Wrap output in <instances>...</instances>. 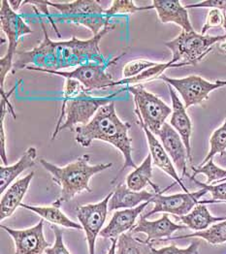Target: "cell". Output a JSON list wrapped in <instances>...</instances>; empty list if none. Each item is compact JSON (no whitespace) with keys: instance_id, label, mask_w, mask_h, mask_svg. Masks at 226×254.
<instances>
[{"instance_id":"cell-1","label":"cell","mask_w":226,"mask_h":254,"mask_svg":"<svg viewBox=\"0 0 226 254\" xmlns=\"http://www.w3.org/2000/svg\"><path fill=\"white\" fill-rule=\"evenodd\" d=\"M115 27V24L109 23L97 35L88 40H80L73 36L68 41L54 42L42 22L44 39L31 51L17 52L12 73L15 74L28 66L61 71L64 68L86 64H106L99 50V43Z\"/></svg>"},{"instance_id":"cell-2","label":"cell","mask_w":226,"mask_h":254,"mask_svg":"<svg viewBox=\"0 0 226 254\" xmlns=\"http://www.w3.org/2000/svg\"><path fill=\"white\" fill-rule=\"evenodd\" d=\"M130 128L131 125L129 123L122 122L118 117L115 101L101 107L87 125L75 128V140L82 147L87 148L94 140H99L113 145L123 153L124 166L112 181V185L117 182L120 175L126 168H137L132 158V139L128 136Z\"/></svg>"},{"instance_id":"cell-3","label":"cell","mask_w":226,"mask_h":254,"mask_svg":"<svg viewBox=\"0 0 226 254\" xmlns=\"http://www.w3.org/2000/svg\"><path fill=\"white\" fill-rule=\"evenodd\" d=\"M119 94V91L105 97H94L90 95L81 83L73 79H65L61 115L57 127L53 133L52 140L64 129L75 130L77 125H87L97 111L112 101Z\"/></svg>"},{"instance_id":"cell-4","label":"cell","mask_w":226,"mask_h":254,"mask_svg":"<svg viewBox=\"0 0 226 254\" xmlns=\"http://www.w3.org/2000/svg\"><path fill=\"white\" fill-rule=\"evenodd\" d=\"M89 159L90 156L88 154H83L64 167L57 166L43 158L39 159L43 168L52 175L53 181L62 189L60 197L53 203L55 207L61 208L63 203L69 202L83 191L90 193L92 191L89 188L90 179L113 166L112 162L89 165Z\"/></svg>"},{"instance_id":"cell-5","label":"cell","mask_w":226,"mask_h":254,"mask_svg":"<svg viewBox=\"0 0 226 254\" xmlns=\"http://www.w3.org/2000/svg\"><path fill=\"white\" fill-rule=\"evenodd\" d=\"M226 39V35L210 36L202 35L197 32H186L182 30L180 35L175 39L165 42L173 54L172 64H185L196 65L199 64L210 52L214 49V45Z\"/></svg>"},{"instance_id":"cell-6","label":"cell","mask_w":226,"mask_h":254,"mask_svg":"<svg viewBox=\"0 0 226 254\" xmlns=\"http://www.w3.org/2000/svg\"><path fill=\"white\" fill-rule=\"evenodd\" d=\"M1 29L8 39V49L6 55L0 60V85L1 95L4 91V81L7 74L13 71L14 59L17 54V48L21 37L26 34H31L32 29L25 23L20 15L15 12L7 0L1 1L0 9Z\"/></svg>"},{"instance_id":"cell-7","label":"cell","mask_w":226,"mask_h":254,"mask_svg":"<svg viewBox=\"0 0 226 254\" xmlns=\"http://www.w3.org/2000/svg\"><path fill=\"white\" fill-rule=\"evenodd\" d=\"M47 5L60 11L67 21L89 28L94 36L110 23V17L105 15V10L96 0H76L64 3L47 1Z\"/></svg>"},{"instance_id":"cell-8","label":"cell","mask_w":226,"mask_h":254,"mask_svg":"<svg viewBox=\"0 0 226 254\" xmlns=\"http://www.w3.org/2000/svg\"><path fill=\"white\" fill-rule=\"evenodd\" d=\"M116 58L114 61L106 64H86L79 67L72 71H56L50 69H44L38 67L28 66L26 69L30 71H38L43 73H49L63 77L64 79H73L78 81L82 84V86L88 91L98 90V89H105L108 87H112L117 85V82H115L112 76L107 72L108 66L112 64H117V62L124 56Z\"/></svg>"},{"instance_id":"cell-9","label":"cell","mask_w":226,"mask_h":254,"mask_svg":"<svg viewBox=\"0 0 226 254\" xmlns=\"http://www.w3.org/2000/svg\"><path fill=\"white\" fill-rule=\"evenodd\" d=\"M123 90H128L133 95L135 109L139 111L146 127L156 135L164 125L166 119L172 114V108L156 95L145 89L143 85H126Z\"/></svg>"},{"instance_id":"cell-10","label":"cell","mask_w":226,"mask_h":254,"mask_svg":"<svg viewBox=\"0 0 226 254\" xmlns=\"http://www.w3.org/2000/svg\"><path fill=\"white\" fill-rule=\"evenodd\" d=\"M177 183L175 182L172 186H169L163 190L155 194V196L151 200V203L154 204V207L151 212L144 214L146 218L157 212L170 213L175 215L176 217L184 216L191 212L196 205L202 204L201 203L202 201H199V200L208 192L205 189H201L200 190L195 191V192H188V193L185 192V193H178L173 195L162 194L168 190H170Z\"/></svg>"},{"instance_id":"cell-11","label":"cell","mask_w":226,"mask_h":254,"mask_svg":"<svg viewBox=\"0 0 226 254\" xmlns=\"http://www.w3.org/2000/svg\"><path fill=\"white\" fill-rule=\"evenodd\" d=\"M159 80L174 87L183 97L185 109L193 105L201 104L209 99V94L218 88L226 86V81H217L211 83L200 76L191 75L183 79H174L162 75Z\"/></svg>"},{"instance_id":"cell-12","label":"cell","mask_w":226,"mask_h":254,"mask_svg":"<svg viewBox=\"0 0 226 254\" xmlns=\"http://www.w3.org/2000/svg\"><path fill=\"white\" fill-rule=\"evenodd\" d=\"M114 191H111L99 203L79 206L76 209L77 218L85 234L89 254H95L96 239L102 231L103 225L109 212V201Z\"/></svg>"},{"instance_id":"cell-13","label":"cell","mask_w":226,"mask_h":254,"mask_svg":"<svg viewBox=\"0 0 226 254\" xmlns=\"http://www.w3.org/2000/svg\"><path fill=\"white\" fill-rule=\"evenodd\" d=\"M1 229L5 230L11 236L15 243V254H45L48 248L52 245L47 242L44 234V219L33 227L17 230L1 225Z\"/></svg>"},{"instance_id":"cell-14","label":"cell","mask_w":226,"mask_h":254,"mask_svg":"<svg viewBox=\"0 0 226 254\" xmlns=\"http://www.w3.org/2000/svg\"><path fill=\"white\" fill-rule=\"evenodd\" d=\"M135 114H136L137 119H138V124L143 128L145 134H146L148 145H149V148H150V153H151V159H152V164L154 166L160 168L171 178H173L175 180V182L182 188V190L185 191V193H188L189 191L185 188V185L183 184L182 178L179 177V175L177 173V170L173 164L172 159L170 158V156L166 152V150L163 148V146L161 145V143L158 141L156 136L148 127H146L144 121H143V119H142V117H141V115H140V113L137 109H135Z\"/></svg>"},{"instance_id":"cell-15","label":"cell","mask_w":226,"mask_h":254,"mask_svg":"<svg viewBox=\"0 0 226 254\" xmlns=\"http://www.w3.org/2000/svg\"><path fill=\"white\" fill-rule=\"evenodd\" d=\"M155 136H158L161 145L172 159L173 164L181 172L182 179L185 176L189 177L186 171V160L188 159L187 152L180 134L169 124L165 123Z\"/></svg>"},{"instance_id":"cell-16","label":"cell","mask_w":226,"mask_h":254,"mask_svg":"<svg viewBox=\"0 0 226 254\" xmlns=\"http://www.w3.org/2000/svg\"><path fill=\"white\" fill-rule=\"evenodd\" d=\"M186 226L184 224H177L169 218L168 213H164L159 219L150 221L148 220L144 215H140L139 221L133 229L131 233H145L147 235V239L145 243L150 244L153 241H167L171 238V235L181 229H185Z\"/></svg>"},{"instance_id":"cell-17","label":"cell","mask_w":226,"mask_h":254,"mask_svg":"<svg viewBox=\"0 0 226 254\" xmlns=\"http://www.w3.org/2000/svg\"><path fill=\"white\" fill-rule=\"evenodd\" d=\"M154 9L162 23L173 22L183 28L184 31H194L189 21L188 12L179 0H153L151 5L144 7V11Z\"/></svg>"},{"instance_id":"cell-18","label":"cell","mask_w":226,"mask_h":254,"mask_svg":"<svg viewBox=\"0 0 226 254\" xmlns=\"http://www.w3.org/2000/svg\"><path fill=\"white\" fill-rule=\"evenodd\" d=\"M151 201L145 202L134 209H125L119 210L113 214L110 222L99 234L100 237L105 239H119L121 235L131 232L135 226V222L138 216L141 215L142 212L147 208Z\"/></svg>"},{"instance_id":"cell-19","label":"cell","mask_w":226,"mask_h":254,"mask_svg":"<svg viewBox=\"0 0 226 254\" xmlns=\"http://www.w3.org/2000/svg\"><path fill=\"white\" fill-rule=\"evenodd\" d=\"M171 100H172V116L170 120V126L173 127L181 136L185 144L187 158L190 163H192V154H191V144L190 138L192 133V123L186 113L185 105L180 100L175 89L170 85H167Z\"/></svg>"},{"instance_id":"cell-20","label":"cell","mask_w":226,"mask_h":254,"mask_svg":"<svg viewBox=\"0 0 226 254\" xmlns=\"http://www.w3.org/2000/svg\"><path fill=\"white\" fill-rule=\"evenodd\" d=\"M34 178V172L29 173L24 178H21L13 184L1 196L0 201V219H4L12 216L18 207H21V201L25 196L30 186L32 179Z\"/></svg>"},{"instance_id":"cell-21","label":"cell","mask_w":226,"mask_h":254,"mask_svg":"<svg viewBox=\"0 0 226 254\" xmlns=\"http://www.w3.org/2000/svg\"><path fill=\"white\" fill-rule=\"evenodd\" d=\"M156 192L151 193L148 191H134L128 189V187L124 184L117 186L109 201V212L125 210V209H134L145 202L151 201L155 196Z\"/></svg>"},{"instance_id":"cell-22","label":"cell","mask_w":226,"mask_h":254,"mask_svg":"<svg viewBox=\"0 0 226 254\" xmlns=\"http://www.w3.org/2000/svg\"><path fill=\"white\" fill-rule=\"evenodd\" d=\"M37 150L33 147L28 148L21 158L13 165L0 166V192L3 194L6 189L17 179L24 170L29 169L35 165Z\"/></svg>"},{"instance_id":"cell-23","label":"cell","mask_w":226,"mask_h":254,"mask_svg":"<svg viewBox=\"0 0 226 254\" xmlns=\"http://www.w3.org/2000/svg\"><path fill=\"white\" fill-rule=\"evenodd\" d=\"M182 223L193 231H204L212 224L226 220V216H214L209 212L206 204H198L189 213L178 217Z\"/></svg>"},{"instance_id":"cell-24","label":"cell","mask_w":226,"mask_h":254,"mask_svg":"<svg viewBox=\"0 0 226 254\" xmlns=\"http://www.w3.org/2000/svg\"><path fill=\"white\" fill-rule=\"evenodd\" d=\"M152 178V159L151 153L145 158L141 165L137 166L126 178V186L131 190H144L148 186H151L154 192H160L158 186L151 182Z\"/></svg>"},{"instance_id":"cell-25","label":"cell","mask_w":226,"mask_h":254,"mask_svg":"<svg viewBox=\"0 0 226 254\" xmlns=\"http://www.w3.org/2000/svg\"><path fill=\"white\" fill-rule=\"evenodd\" d=\"M21 208L35 212L36 214L40 215L43 219L49 221L53 225L62 226L65 228L82 230L81 224H78V223L72 221L66 214H64L62 212L61 208L55 207L54 205H52L50 207H36V206H30V205L21 203Z\"/></svg>"},{"instance_id":"cell-26","label":"cell","mask_w":226,"mask_h":254,"mask_svg":"<svg viewBox=\"0 0 226 254\" xmlns=\"http://www.w3.org/2000/svg\"><path fill=\"white\" fill-rule=\"evenodd\" d=\"M190 238H200L205 240L211 245H221L226 243V220L218 222L212 226H210L208 229L204 231H198L195 233L184 235V236H178L169 238L168 240H181V239H190ZM167 240V241H168Z\"/></svg>"},{"instance_id":"cell-27","label":"cell","mask_w":226,"mask_h":254,"mask_svg":"<svg viewBox=\"0 0 226 254\" xmlns=\"http://www.w3.org/2000/svg\"><path fill=\"white\" fill-rule=\"evenodd\" d=\"M183 66H187V65L185 64H172L170 62L167 63V64H157L155 66L145 70L143 73H141L140 75H138L136 77L129 78V79H123L121 81H118L117 85H142L145 82L147 83V82H150V81H153L155 79H159L163 75L165 70L168 69V68L183 67Z\"/></svg>"},{"instance_id":"cell-28","label":"cell","mask_w":226,"mask_h":254,"mask_svg":"<svg viewBox=\"0 0 226 254\" xmlns=\"http://www.w3.org/2000/svg\"><path fill=\"white\" fill-rule=\"evenodd\" d=\"M117 254H151V245L136 239L132 233H124L118 239Z\"/></svg>"},{"instance_id":"cell-29","label":"cell","mask_w":226,"mask_h":254,"mask_svg":"<svg viewBox=\"0 0 226 254\" xmlns=\"http://www.w3.org/2000/svg\"><path fill=\"white\" fill-rule=\"evenodd\" d=\"M216 154H220L221 156L226 154V120L224 125L216 129L212 134L210 138V151L199 166L204 165L209 160L213 159Z\"/></svg>"},{"instance_id":"cell-30","label":"cell","mask_w":226,"mask_h":254,"mask_svg":"<svg viewBox=\"0 0 226 254\" xmlns=\"http://www.w3.org/2000/svg\"><path fill=\"white\" fill-rule=\"evenodd\" d=\"M191 169L193 171V175L191 177L195 178L198 174H203L207 177L206 185H212L214 182H217L218 184L225 183L226 181V169H223L218 167L214 160H209L206 164L202 166L194 167L191 166Z\"/></svg>"},{"instance_id":"cell-31","label":"cell","mask_w":226,"mask_h":254,"mask_svg":"<svg viewBox=\"0 0 226 254\" xmlns=\"http://www.w3.org/2000/svg\"><path fill=\"white\" fill-rule=\"evenodd\" d=\"M139 11H144V7L136 6L133 0H114L110 7L105 10V15L111 18L115 15L134 14Z\"/></svg>"},{"instance_id":"cell-32","label":"cell","mask_w":226,"mask_h":254,"mask_svg":"<svg viewBox=\"0 0 226 254\" xmlns=\"http://www.w3.org/2000/svg\"><path fill=\"white\" fill-rule=\"evenodd\" d=\"M156 63L148 60H134L124 65L123 70L124 79H129L136 77L143 73L145 70L151 68L156 65Z\"/></svg>"},{"instance_id":"cell-33","label":"cell","mask_w":226,"mask_h":254,"mask_svg":"<svg viewBox=\"0 0 226 254\" xmlns=\"http://www.w3.org/2000/svg\"><path fill=\"white\" fill-rule=\"evenodd\" d=\"M193 183L197 186L201 187V189H205L212 195V200L216 203L226 202V183H221L219 185H206L205 183H201L197 181L195 178L189 176L188 177Z\"/></svg>"},{"instance_id":"cell-34","label":"cell","mask_w":226,"mask_h":254,"mask_svg":"<svg viewBox=\"0 0 226 254\" xmlns=\"http://www.w3.org/2000/svg\"><path fill=\"white\" fill-rule=\"evenodd\" d=\"M199 246H200L199 241H193L185 249H180L174 244L168 247H163L161 249H153L151 247V254H198Z\"/></svg>"},{"instance_id":"cell-35","label":"cell","mask_w":226,"mask_h":254,"mask_svg":"<svg viewBox=\"0 0 226 254\" xmlns=\"http://www.w3.org/2000/svg\"><path fill=\"white\" fill-rule=\"evenodd\" d=\"M51 229L55 234V244L48 248L45 254H71L64 245L63 242V232L57 225H51Z\"/></svg>"},{"instance_id":"cell-36","label":"cell","mask_w":226,"mask_h":254,"mask_svg":"<svg viewBox=\"0 0 226 254\" xmlns=\"http://www.w3.org/2000/svg\"><path fill=\"white\" fill-rule=\"evenodd\" d=\"M224 21H225V15L224 13H222L221 10L211 9L206 18L205 24L202 27L201 34L205 35L206 32L212 27H218V26L224 25Z\"/></svg>"},{"instance_id":"cell-37","label":"cell","mask_w":226,"mask_h":254,"mask_svg":"<svg viewBox=\"0 0 226 254\" xmlns=\"http://www.w3.org/2000/svg\"><path fill=\"white\" fill-rule=\"evenodd\" d=\"M186 9L188 8H211V9H219L226 13V0H205L197 4H191L185 6Z\"/></svg>"},{"instance_id":"cell-38","label":"cell","mask_w":226,"mask_h":254,"mask_svg":"<svg viewBox=\"0 0 226 254\" xmlns=\"http://www.w3.org/2000/svg\"><path fill=\"white\" fill-rule=\"evenodd\" d=\"M112 245L107 254H117V246H118V239H112L111 240Z\"/></svg>"},{"instance_id":"cell-39","label":"cell","mask_w":226,"mask_h":254,"mask_svg":"<svg viewBox=\"0 0 226 254\" xmlns=\"http://www.w3.org/2000/svg\"><path fill=\"white\" fill-rule=\"evenodd\" d=\"M9 4H10L11 8L15 12H17L20 9V7H21V5L22 4V1L21 0H19V1H9Z\"/></svg>"},{"instance_id":"cell-40","label":"cell","mask_w":226,"mask_h":254,"mask_svg":"<svg viewBox=\"0 0 226 254\" xmlns=\"http://www.w3.org/2000/svg\"><path fill=\"white\" fill-rule=\"evenodd\" d=\"M224 15H225V21H224V25H223V26H224V28L226 29V14H225V13H224Z\"/></svg>"}]
</instances>
